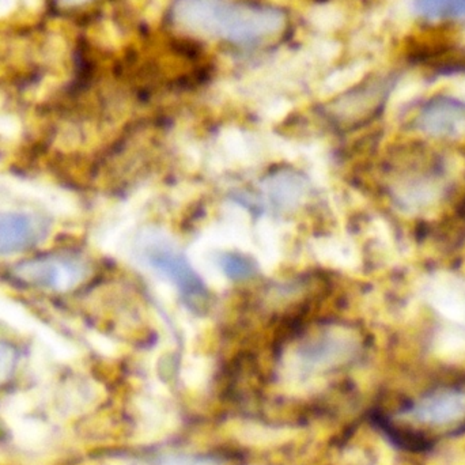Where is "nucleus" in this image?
Returning <instances> with one entry per match:
<instances>
[{"label": "nucleus", "mask_w": 465, "mask_h": 465, "mask_svg": "<svg viewBox=\"0 0 465 465\" xmlns=\"http://www.w3.org/2000/svg\"><path fill=\"white\" fill-rule=\"evenodd\" d=\"M171 19L183 32L238 46H260L289 29L286 11L253 0H174Z\"/></svg>", "instance_id": "f257e3e1"}, {"label": "nucleus", "mask_w": 465, "mask_h": 465, "mask_svg": "<svg viewBox=\"0 0 465 465\" xmlns=\"http://www.w3.org/2000/svg\"><path fill=\"white\" fill-rule=\"evenodd\" d=\"M379 425L393 442L425 450L465 433V376L442 380L379 414Z\"/></svg>", "instance_id": "f03ea898"}, {"label": "nucleus", "mask_w": 465, "mask_h": 465, "mask_svg": "<svg viewBox=\"0 0 465 465\" xmlns=\"http://www.w3.org/2000/svg\"><path fill=\"white\" fill-rule=\"evenodd\" d=\"M136 254L147 267L168 278L193 311L206 308L209 292L185 254L163 232H146L136 243Z\"/></svg>", "instance_id": "7ed1b4c3"}, {"label": "nucleus", "mask_w": 465, "mask_h": 465, "mask_svg": "<svg viewBox=\"0 0 465 465\" xmlns=\"http://www.w3.org/2000/svg\"><path fill=\"white\" fill-rule=\"evenodd\" d=\"M13 275L37 289L65 292L84 283L89 275V265L78 254H44L16 264Z\"/></svg>", "instance_id": "20e7f679"}, {"label": "nucleus", "mask_w": 465, "mask_h": 465, "mask_svg": "<svg viewBox=\"0 0 465 465\" xmlns=\"http://www.w3.org/2000/svg\"><path fill=\"white\" fill-rule=\"evenodd\" d=\"M395 87L393 75H377L331 103V116L341 123H361L376 116Z\"/></svg>", "instance_id": "39448f33"}, {"label": "nucleus", "mask_w": 465, "mask_h": 465, "mask_svg": "<svg viewBox=\"0 0 465 465\" xmlns=\"http://www.w3.org/2000/svg\"><path fill=\"white\" fill-rule=\"evenodd\" d=\"M360 344V339L350 331L325 330L305 341L298 350V357L308 368H330L354 357Z\"/></svg>", "instance_id": "423d86ee"}, {"label": "nucleus", "mask_w": 465, "mask_h": 465, "mask_svg": "<svg viewBox=\"0 0 465 465\" xmlns=\"http://www.w3.org/2000/svg\"><path fill=\"white\" fill-rule=\"evenodd\" d=\"M49 232L45 218L32 213H0V256L37 245Z\"/></svg>", "instance_id": "0eeeda50"}, {"label": "nucleus", "mask_w": 465, "mask_h": 465, "mask_svg": "<svg viewBox=\"0 0 465 465\" xmlns=\"http://www.w3.org/2000/svg\"><path fill=\"white\" fill-rule=\"evenodd\" d=\"M465 124V103L452 97H434L417 116V127L431 136H448Z\"/></svg>", "instance_id": "6e6552de"}, {"label": "nucleus", "mask_w": 465, "mask_h": 465, "mask_svg": "<svg viewBox=\"0 0 465 465\" xmlns=\"http://www.w3.org/2000/svg\"><path fill=\"white\" fill-rule=\"evenodd\" d=\"M264 184L271 202L279 207L294 206L305 193V182L292 172L275 174Z\"/></svg>", "instance_id": "1a4fd4ad"}, {"label": "nucleus", "mask_w": 465, "mask_h": 465, "mask_svg": "<svg viewBox=\"0 0 465 465\" xmlns=\"http://www.w3.org/2000/svg\"><path fill=\"white\" fill-rule=\"evenodd\" d=\"M418 15L431 21H448L465 16V0H415Z\"/></svg>", "instance_id": "9d476101"}, {"label": "nucleus", "mask_w": 465, "mask_h": 465, "mask_svg": "<svg viewBox=\"0 0 465 465\" xmlns=\"http://www.w3.org/2000/svg\"><path fill=\"white\" fill-rule=\"evenodd\" d=\"M220 265L232 281L251 278L256 272V262L251 257L240 253H225L221 256Z\"/></svg>", "instance_id": "9b49d317"}, {"label": "nucleus", "mask_w": 465, "mask_h": 465, "mask_svg": "<svg viewBox=\"0 0 465 465\" xmlns=\"http://www.w3.org/2000/svg\"><path fill=\"white\" fill-rule=\"evenodd\" d=\"M18 351L13 344L0 341V388L5 387L16 371Z\"/></svg>", "instance_id": "f8f14e48"}, {"label": "nucleus", "mask_w": 465, "mask_h": 465, "mask_svg": "<svg viewBox=\"0 0 465 465\" xmlns=\"http://www.w3.org/2000/svg\"><path fill=\"white\" fill-rule=\"evenodd\" d=\"M92 0H54V5L59 11H73L89 5Z\"/></svg>", "instance_id": "ddd939ff"}]
</instances>
